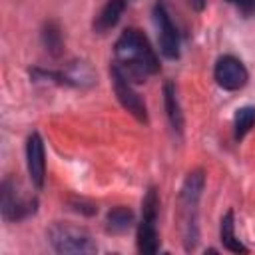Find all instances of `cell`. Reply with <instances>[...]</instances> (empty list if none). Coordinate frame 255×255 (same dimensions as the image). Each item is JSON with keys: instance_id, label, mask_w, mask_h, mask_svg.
<instances>
[{"instance_id": "obj_1", "label": "cell", "mask_w": 255, "mask_h": 255, "mask_svg": "<svg viewBox=\"0 0 255 255\" xmlns=\"http://www.w3.org/2000/svg\"><path fill=\"white\" fill-rule=\"evenodd\" d=\"M114 64L133 84H141L151 74L159 72L157 54L153 52L147 36L137 28H126L120 34L114 46Z\"/></svg>"}, {"instance_id": "obj_2", "label": "cell", "mask_w": 255, "mask_h": 255, "mask_svg": "<svg viewBox=\"0 0 255 255\" xmlns=\"http://www.w3.org/2000/svg\"><path fill=\"white\" fill-rule=\"evenodd\" d=\"M157 211H159V197L157 189L151 185L141 201V221L137 223L135 243L137 251L143 255H153L159 249V233H157Z\"/></svg>"}, {"instance_id": "obj_3", "label": "cell", "mask_w": 255, "mask_h": 255, "mask_svg": "<svg viewBox=\"0 0 255 255\" xmlns=\"http://www.w3.org/2000/svg\"><path fill=\"white\" fill-rule=\"evenodd\" d=\"M48 241L54 247L56 253H96L98 245L92 239V235L82 229L68 223H54L48 229Z\"/></svg>"}, {"instance_id": "obj_4", "label": "cell", "mask_w": 255, "mask_h": 255, "mask_svg": "<svg viewBox=\"0 0 255 255\" xmlns=\"http://www.w3.org/2000/svg\"><path fill=\"white\" fill-rule=\"evenodd\" d=\"M38 209V199L24 195L18 181L12 177H6L0 185V211L2 219L12 223V221H22L30 215H34Z\"/></svg>"}, {"instance_id": "obj_5", "label": "cell", "mask_w": 255, "mask_h": 255, "mask_svg": "<svg viewBox=\"0 0 255 255\" xmlns=\"http://www.w3.org/2000/svg\"><path fill=\"white\" fill-rule=\"evenodd\" d=\"M110 74H112V84H114L116 98H118V102L124 106V110H128L137 122L147 124V110H145V104H143V100L139 98V94L133 90L131 82L122 74V70H120L116 64H112Z\"/></svg>"}, {"instance_id": "obj_6", "label": "cell", "mask_w": 255, "mask_h": 255, "mask_svg": "<svg viewBox=\"0 0 255 255\" xmlns=\"http://www.w3.org/2000/svg\"><path fill=\"white\" fill-rule=\"evenodd\" d=\"M153 20L157 26V38H159V52L167 60H177L179 58V32L175 24L171 22V16L165 8V2H155L153 6Z\"/></svg>"}, {"instance_id": "obj_7", "label": "cell", "mask_w": 255, "mask_h": 255, "mask_svg": "<svg viewBox=\"0 0 255 255\" xmlns=\"http://www.w3.org/2000/svg\"><path fill=\"white\" fill-rule=\"evenodd\" d=\"M213 78L217 82L219 88L227 90V92H237L241 90L247 80H249V72L243 66V62L231 54H225L221 58H217L215 68H213Z\"/></svg>"}, {"instance_id": "obj_8", "label": "cell", "mask_w": 255, "mask_h": 255, "mask_svg": "<svg viewBox=\"0 0 255 255\" xmlns=\"http://www.w3.org/2000/svg\"><path fill=\"white\" fill-rule=\"evenodd\" d=\"M26 167L32 185L36 189H42L46 179V155H44V141L38 131H32L26 139Z\"/></svg>"}, {"instance_id": "obj_9", "label": "cell", "mask_w": 255, "mask_h": 255, "mask_svg": "<svg viewBox=\"0 0 255 255\" xmlns=\"http://www.w3.org/2000/svg\"><path fill=\"white\" fill-rule=\"evenodd\" d=\"M124 10H126V0H106V4L102 6V10L94 20V32L106 34L108 30H112L120 22Z\"/></svg>"}, {"instance_id": "obj_10", "label": "cell", "mask_w": 255, "mask_h": 255, "mask_svg": "<svg viewBox=\"0 0 255 255\" xmlns=\"http://www.w3.org/2000/svg\"><path fill=\"white\" fill-rule=\"evenodd\" d=\"M163 106H165V116L169 120V126L173 128V131L181 133L183 131V114H181V106H179L177 90H175L173 82L163 84Z\"/></svg>"}, {"instance_id": "obj_11", "label": "cell", "mask_w": 255, "mask_h": 255, "mask_svg": "<svg viewBox=\"0 0 255 255\" xmlns=\"http://www.w3.org/2000/svg\"><path fill=\"white\" fill-rule=\"evenodd\" d=\"M219 239L223 243V247L231 253H249V249L237 239L235 235V213L233 209H227L225 215L221 217V225H219Z\"/></svg>"}, {"instance_id": "obj_12", "label": "cell", "mask_w": 255, "mask_h": 255, "mask_svg": "<svg viewBox=\"0 0 255 255\" xmlns=\"http://www.w3.org/2000/svg\"><path fill=\"white\" fill-rule=\"evenodd\" d=\"M133 223V211L126 205H116L106 215V229L110 233H124Z\"/></svg>"}, {"instance_id": "obj_13", "label": "cell", "mask_w": 255, "mask_h": 255, "mask_svg": "<svg viewBox=\"0 0 255 255\" xmlns=\"http://www.w3.org/2000/svg\"><path fill=\"white\" fill-rule=\"evenodd\" d=\"M253 124H255V108L253 106L239 108L233 116V137L237 141L243 139L249 133V129L253 128Z\"/></svg>"}, {"instance_id": "obj_14", "label": "cell", "mask_w": 255, "mask_h": 255, "mask_svg": "<svg viewBox=\"0 0 255 255\" xmlns=\"http://www.w3.org/2000/svg\"><path fill=\"white\" fill-rule=\"evenodd\" d=\"M42 44L44 48L52 54V56H60L64 50V38H62V30L56 22H46L42 28Z\"/></svg>"}, {"instance_id": "obj_15", "label": "cell", "mask_w": 255, "mask_h": 255, "mask_svg": "<svg viewBox=\"0 0 255 255\" xmlns=\"http://www.w3.org/2000/svg\"><path fill=\"white\" fill-rule=\"evenodd\" d=\"M227 4H231L233 8L239 10V14H243L245 18L255 16V0H225Z\"/></svg>"}, {"instance_id": "obj_16", "label": "cell", "mask_w": 255, "mask_h": 255, "mask_svg": "<svg viewBox=\"0 0 255 255\" xmlns=\"http://www.w3.org/2000/svg\"><path fill=\"white\" fill-rule=\"evenodd\" d=\"M205 2H207V0H187V4H189L195 12H201V10L205 8Z\"/></svg>"}]
</instances>
